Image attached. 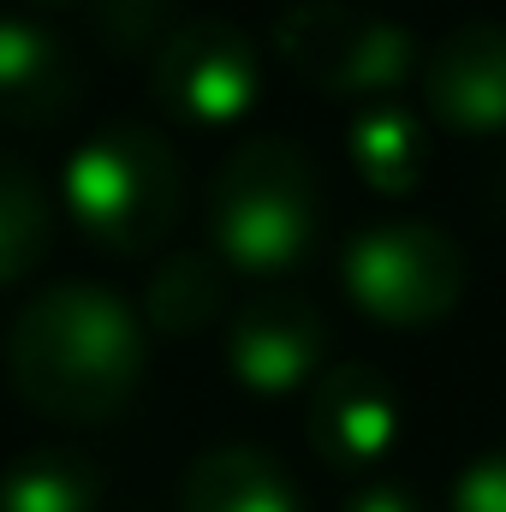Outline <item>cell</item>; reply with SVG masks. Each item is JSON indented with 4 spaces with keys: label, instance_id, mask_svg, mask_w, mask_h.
<instances>
[{
    "label": "cell",
    "instance_id": "11",
    "mask_svg": "<svg viewBox=\"0 0 506 512\" xmlns=\"http://www.w3.org/2000/svg\"><path fill=\"white\" fill-rule=\"evenodd\" d=\"M179 512H304L286 471L256 447H215L185 471Z\"/></svg>",
    "mask_w": 506,
    "mask_h": 512
},
{
    "label": "cell",
    "instance_id": "19",
    "mask_svg": "<svg viewBox=\"0 0 506 512\" xmlns=\"http://www.w3.org/2000/svg\"><path fill=\"white\" fill-rule=\"evenodd\" d=\"M30 6H78V0H30Z\"/></svg>",
    "mask_w": 506,
    "mask_h": 512
},
{
    "label": "cell",
    "instance_id": "4",
    "mask_svg": "<svg viewBox=\"0 0 506 512\" xmlns=\"http://www.w3.org/2000/svg\"><path fill=\"white\" fill-rule=\"evenodd\" d=\"M274 54L322 96L381 102L417 72V42L405 24H387L346 0H298L274 18Z\"/></svg>",
    "mask_w": 506,
    "mask_h": 512
},
{
    "label": "cell",
    "instance_id": "6",
    "mask_svg": "<svg viewBox=\"0 0 506 512\" xmlns=\"http://www.w3.org/2000/svg\"><path fill=\"white\" fill-rule=\"evenodd\" d=\"M149 84H155V102L167 114H179L185 126H233L251 114L262 60L239 24L185 18L167 36V48L149 60Z\"/></svg>",
    "mask_w": 506,
    "mask_h": 512
},
{
    "label": "cell",
    "instance_id": "9",
    "mask_svg": "<svg viewBox=\"0 0 506 512\" xmlns=\"http://www.w3.org/2000/svg\"><path fill=\"white\" fill-rule=\"evenodd\" d=\"M304 429L328 471H376L399 441V399L370 364H340L316 382Z\"/></svg>",
    "mask_w": 506,
    "mask_h": 512
},
{
    "label": "cell",
    "instance_id": "14",
    "mask_svg": "<svg viewBox=\"0 0 506 512\" xmlns=\"http://www.w3.org/2000/svg\"><path fill=\"white\" fill-rule=\"evenodd\" d=\"M352 167H358V179H364L370 191L405 197V191H417L423 173H429V137H423V126H417L405 108L376 102V108H364V114L352 120Z\"/></svg>",
    "mask_w": 506,
    "mask_h": 512
},
{
    "label": "cell",
    "instance_id": "16",
    "mask_svg": "<svg viewBox=\"0 0 506 512\" xmlns=\"http://www.w3.org/2000/svg\"><path fill=\"white\" fill-rule=\"evenodd\" d=\"M90 12L108 54H126V60H155L179 30V0H90Z\"/></svg>",
    "mask_w": 506,
    "mask_h": 512
},
{
    "label": "cell",
    "instance_id": "7",
    "mask_svg": "<svg viewBox=\"0 0 506 512\" xmlns=\"http://www.w3.org/2000/svg\"><path fill=\"white\" fill-rule=\"evenodd\" d=\"M328 328L322 310L298 292H262L227 328V364L251 393H292L322 370Z\"/></svg>",
    "mask_w": 506,
    "mask_h": 512
},
{
    "label": "cell",
    "instance_id": "10",
    "mask_svg": "<svg viewBox=\"0 0 506 512\" xmlns=\"http://www.w3.org/2000/svg\"><path fill=\"white\" fill-rule=\"evenodd\" d=\"M84 102V60L36 18H0V120L48 131Z\"/></svg>",
    "mask_w": 506,
    "mask_h": 512
},
{
    "label": "cell",
    "instance_id": "5",
    "mask_svg": "<svg viewBox=\"0 0 506 512\" xmlns=\"http://www.w3.org/2000/svg\"><path fill=\"white\" fill-rule=\"evenodd\" d=\"M346 292L381 328H435L465 292V256L429 221L364 227L346 245Z\"/></svg>",
    "mask_w": 506,
    "mask_h": 512
},
{
    "label": "cell",
    "instance_id": "1",
    "mask_svg": "<svg viewBox=\"0 0 506 512\" xmlns=\"http://www.w3.org/2000/svg\"><path fill=\"white\" fill-rule=\"evenodd\" d=\"M143 322L90 280L42 286L6 340V370L30 411L54 423H108L143 382Z\"/></svg>",
    "mask_w": 506,
    "mask_h": 512
},
{
    "label": "cell",
    "instance_id": "13",
    "mask_svg": "<svg viewBox=\"0 0 506 512\" xmlns=\"http://www.w3.org/2000/svg\"><path fill=\"white\" fill-rule=\"evenodd\" d=\"M102 471L72 447H30L0 471V512H96Z\"/></svg>",
    "mask_w": 506,
    "mask_h": 512
},
{
    "label": "cell",
    "instance_id": "17",
    "mask_svg": "<svg viewBox=\"0 0 506 512\" xmlns=\"http://www.w3.org/2000/svg\"><path fill=\"white\" fill-rule=\"evenodd\" d=\"M447 512H506V447L471 459V465L459 471Z\"/></svg>",
    "mask_w": 506,
    "mask_h": 512
},
{
    "label": "cell",
    "instance_id": "15",
    "mask_svg": "<svg viewBox=\"0 0 506 512\" xmlns=\"http://www.w3.org/2000/svg\"><path fill=\"white\" fill-rule=\"evenodd\" d=\"M54 245V203L18 155L0 149V286H18Z\"/></svg>",
    "mask_w": 506,
    "mask_h": 512
},
{
    "label": "cell",
    "instance_id": "2",
    "mask_svg": "<svg viewBox=\"0 0 506 512\" xmlns=\"http://www.w3.org/2000/svg\"><path fill=\"white\" fill-rule=\"evenodd\" d=\"M322 227L316 167L286 137H245L209 191V233L227 268L274 280L298 268Z\"/></svg>",
    "mask_w": 506,
    "mask_h": 512
},
{
    "label": "cell",
    "instance_id": "12",
    "mask_svg": "<svg viewBox=\"0 0 506 512\" xmlns=\"http://www.w3.org/2000/svg\"><path fill=\"white\" fill-rule=\"evenodd\" d=\"M221 310H227V262H215V256H203V251H179L149 274L143 316H149L155 334L191 340V334L215 328Z\"/></svg>",
    "mask_w": 506,
    "mask_h": 512
},
{
    "label": "cell",
    "instance_id": "3",
    "mask_svg": "<svg viewBox=\"0 0 506 512\" xmlns=\"http://www.w3.org/2000/svg\"><path fill=\"white\" fill-rule=\"evenodd\" d=\"M66 209L96 251L143 256L185 215V167L149 126H108L66 161Z\"/></svg>",
    "mask_w": 506,
    "mask_h": 512
},
{
    "label": "cell",
    "instance_id": "18",
    "mask_svg": "<svg viewBox=\"0 0 506 512\" xmlns=\"http://www.w3.org/2000/svg\"><path fill=\"white\" fill-rule=\"evenodd\" d=\"M346 512H423V501L405 483H364L346 495Z\"/></svg>",
    "mask_w": 506,
    "mask_h": 512
},
{
    "label": "cell",
    "instance_id": "8",
    "mask_svg": "<svg viewBox=\"0 0 506 512\" xmlns=\"http://www.w3.org/2000/svg\"><path fill=\"white\" fill-rule=\"evenodd\" d=\"M423 102L453 137L506 131V24H459L423 66Z\"/></svg>",
    "mask_w": 506,
    "mask_h": 512
},
{
    "label": "cell",
    "instance_id": "20",
    "mask_svg": "<svg viewBox=\"0 0 506 512\" xmlns=\"http://www.w3.org/2000/svg\"><path fill=\"white\" fill-rule=\"evenodd\" d=\"M501 203H506V173H501Z\"/></svg>",
    "mask_w": 506,
    "mask_h": 512
}]
</instances>
